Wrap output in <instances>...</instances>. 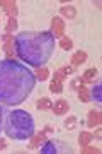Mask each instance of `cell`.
I'll list each match as a JSON object with an SVG mask.
<instances>
[{
  "label": "cell",
  "mask_w": 102,
  "mask_h": 154,
  "mask_svg": "<svg viewBox=\"0 0 102 154\" xmlns=\"http://www.w3.org/2000/svg\"><path fill=\"white\" fill-rule=\"evenodd\" d=\"M101 132H102L101 128H97V132H95V135H97V139H101V137H102V134H101Z\"/></svg>",
  "instance_id": "4316f807"
},
{
  "label": "cell",
  "mask_w": 102,
  "mask_h": 154,
  "mask_svg": "<svg viewBox=\"0 0 102 154\" xmlns=\"http://www.w3.org/2000/svg\"><path fill=\"white\" fill-rule=\"evenodd\" d=\"M60 46H61L63 50H71L73 43H71L70 38H61V41H60Z\"/></svg>",
  "instance_id": "7402d4cb"
},
{
  "label": "cell",
  "mask_w": 102,
  "mask_h": 154,
  "mask_svg": "<svg viewBox=\"0 0 102 154\" xmlns=\"http://www.w3.org/2000/svg\"><path fill=\"white\" fill-rule=\"evenodd\" d=\"M49 33L53 34L54 38H63L65 34V22L61 17H54L53 21H51V31Z\"/></svg>",
  "instance_id": "5b68a950"
},
{
  "label": "cell",
  "mask_w": 102,
  "mask_h": 154,
  "mask_svg": "<svg viewBox=\"0 0 102 154\" xmlns=\"http://www.w3.org/2000/svg\"><path fill=\"white\" fill-rule=\"evenodd\" d=\"M36 84V75L14 58L0 60V103L21 105L29 98Z\"/></svg>",
  "instance_id": "6da1fadb"
},
{
  "label": "cell",
  "mask_w": 102,
  "mask_h": 154,
  "mask_svg": "<svg viewBox=\"0 0 102 154\" xmlns=\"http://www.w3.org/2000/svg\"><path fill=\"white\" fill-rule=\"evenodd\" d=\"M2 116H4V110L0 108V130L4 128V118H2Z\"/></svg>",
  "instance_id": "d4e9b609"
},
{
  "label": "cell",
  "mask_w": 102,
  "mask_h": 154,
  "mask_svg": "<svg viewBox=\"0 0 102 154\" xmlns=\"http://www.w3.org/2000/svg\"><path fill=\"white\" fill-rule=\"evenodd\" d=\"M0 7L9 14V17H16L19 9H17V4L12 2V0H0Z\"/></svg>",
  "instance_id": "8992f818"
},
{
  "label": "cell",
  "mask_w": 102,
  "mask_h": 154,
  "mask_svg": "<svg viewBox=\"0 0 102 154\" xmlns=\"http://www.w3.org/2000/svg\"><path fill=\"white\" fill-rule=\"evenodd\" d=\"M16 53L32 67H44L54 50V36L49 31H24L16 36Z\"/></svg>",
  "instance_id": "7a4b0ae2"
},
{
  "label": "cell",
  "mask_w": 102,
  "mask_h": 154,
  "mask_svg": "<svg viewBox=\"0 0 102 154\" xmlns=\"http://www.w3.org/2000/svg\"><path fill=\"white\" fill-rule=\"evenodd\" d=\"M89 93H90V99H94L95 103H101V101H102V84L97 82L95 86L89 91Z\"/></svg>",
  "instance_id": "8fae6325"
},
{
  "label": "cell",
  "mask_w": 102,
  "mask_h": 154,
  "mask_svg": "<svg viewBox=\"0 0 102 154\" xmlns=\"http://www.w3.org/2000/svg\"><path fill=\"white\" fill-rule=\"evenodd\" d=\"M14 36L10 34H5L4 36V48H5V53H7V58H12L14 57Z\"/></svg>",
  "instance_id": "9c48e42d"
},
{
  "label": "cell",
  "mask_w": 102,
  "mask_h": 154,
  "mask_svg": "<svg viewBox=\"0 0 102 154\" xmlns=\"http://www.w3.org/2000/svg\"><path fill=\"white\" fill-rule=\"evenodd\" d=\"M80 86H83V81H82V77H77V79H73V82H71V88H73V89H78Z\"/></svg>",
  "instance_id": "603a6c76"
},
{
  "label": "cell",
  "mask_w": 102,
  "mask_h": 154,
  "mask_svg": "<svg viewBox=\"0 0 102 154\" xmlns=\"http://www.w3.org/2000/svg\"><path fill=\"white\" fill-rule=\"evenodd\" d=\"M82 152H83V154H87V152H99V149H97V147H89V146H83V147H82Z\"/></svg>",
  "instance_id": "cb8c5ba5"
},
{
  "label": "cell",
  "mask_w": 102,
  "mask_h": 154,
  "mask_svg": "<svg viewBox=\"0 0 102 154\" xmlns=\"http://www.w3.org/2000/svg\"><path fill=\"white\" fill-rule=\"evenodd\" d=\"M77 125V116H70V118H66L65 120V127L68 128V130H73Z\"/></svg>",
  "instance_id": "44dd1931"
},
{
  "label": "cell",
  "mask_w": 102,
  "mask_h": 154,
  "mask_svg": "<svg viewBox=\"0 0 102 154\" xmlns=\"http://www.w3.org/2000/svg\"><path fill=\"white\" fill-rule=\"evenodd\" d=\"M51 105H53V103H51L49 98H41L38 103H36V108H38V110H51Z\"/></svg>",
  "instance_id": "5bb4252c"
},
{
  "label": "cell",
  "mask_w": 102,
  "mask_h": 154,
  "mask_svg": "<svg viewBox=\"0 0 102 154\" xmlns=\"http://www.w3.org/2000/svg\"><path fill=\"white\" fill-rule=\"evenodd\" d=\"M61 14H63L65 17H68V19H73V17L77 16V11L71 5H66V7H61Z\"/></svg>",
  "instance_id": "e0dca14e"
},
{
  "label": "cell",
  "mask_w": 102,
  "mask_h": 154,
  "mask_svg": "<svg viewBox=\"0 0 102 154\" xmlns=\"http://www.w3.org/2000/svg\"><path fill=\"white\" fill-rule=\"evenodd\" d=\"M4 132L9 139L14 140H27L32 137L34 130V118L26 110H12L5 115L4 120Z\"/></svg>",
  "instance_id": "3957f363"
},
{
  "label": "cell",
  "mask_w": 102,
  "mask_h": 154,
  "mask_svg": "<svg viewBox=\"0 0 102 154\" xmlns=\"http://www.w3.org/2000/svg\"><path fill=\"white\" fill-rule=\"evenodd\" d=\"M95 75H97V69H89V70H85V74L82 75V81H83V82H92Z\"/></svg>",
  "instance_id": "2e32d148"
},
{
  "label": "cell",
  "mask_w": 102,
  "mask_h": 154,
  "mask_svg": "<svg viewBox=\"0 0 102 154\" xmlns=\"http://www.w3.org/2000/svg\"><path fill=\"white\" fill-rule=\"evenodd\" d=\"M85 60H87V53H85V51H77V53H73V57H71V65L78 67L80 63H83Z\"/></svg>",
  "instance_id": "7c38bea8"
},
{
  "label": "cell",
  "mask_w": 102,
  "mask_h": 154,
  "mask_svg": "<svg viewBox=\"0 0 102 154\" xmlns=\"http://www.w3.org/2000/svg\"><path fill=\"white\" fill-rule=\"evenodd\" d=\"M48 75H49V72H48L46 67H39L38 72H36V79H38V81H46Z\"/></svg>",
  "instance_id": "d6986e66"
},
{
  "label": "cell",
  "mask_w": 102,
  "mask_h": 154,
  "mask_svg": "<svg viewBox=\"0 0 102 154\" xmlns=\"http://www.w3.org/2000/svg\"><path fill=\"white\" fill-rule=\"evenodd\" d=\"M16 29H17V19H16V17H9V21H7V26H5L7 34H10L12 31H16Z\"/></svg>",
  "instance_id": "ac0fdd59"
},
{
  "label": "cell",
  "mask_w": 102,
  "mask_h": 154,
  "mask_svg": "<svg viewBox=\"0 0 102 154\" xmlns=\"http://www.w3.org/2000/svg\"><path fill=\"white\" fill-rule=\"evenodd\" d=\"M77 91H78V99L80 101H83V103H89L90 101V93H89V89L85 86H80Z\"/></svg>",
  "instance_id": "4fadbf2b"
},
{
  "label": "cell",
  "mask_w": 102,
  "mask_h": 154,
  "mask_svg": "<svg viewBox=\"0 0 102 154\" xmlns=\"http://www.w3.org/2000/svg\"><path fill=\"white\" fill-rule=\"evenodd\" d=\"M70 105H68V101H65V99H58L56 103L51 105V110H53L54 115H65L66 111H68Z\"/></svg>",
  "instance_id": "52a82bcc"
},
{
  "label": "cell",
  "mask_w": 102,
  "mask_h": 154,
  "mask_svg": "<svg viewBox=\"0 0 102 154\" xmlns=\"http://www.w3.org/2000/svg\"><path fill=\"white\" fill-rule=\"evenodd\" d=\"M44 135H46V130L34 132V134H32V137H31V142H29V146H27V147H29V149H36L39 144L44 142Z\"/></svg>",
  "instance_id": "ba28073f"
},
{
  "label": "cell",
  "mask_w": 102,
  "mask_h": 154,
  "mask_svg": "<svg viewBox=\"0 0 102 154\" xmlns=\"http://www.w3.org/2000/svg\"><path fill=\"white\" fill-rule=\"evenodd\" d=\"M87 125L94 128L95 125H101V111L99 110H92L89 111V120H87Z\"/></svg>",
  "instance_id": "30bf717a"
},
{
  "label": "cell",
  "mask_w": 102,
  "mask_h": 154,
  "mask_svg": "<svg viewBox=\"0 0 102 154\" xmlns=\"http://www.w3.org/2000/svg\"><path fill=\"white\" fill-rule=\"evenodd\" d=\"M70 152V149L68 147H60V142H56V140H46V142H43V147H41V152L43 154H56V152Z\"/></svg>",
  "instance_id": "277c9868"
},
{
  "label": "cell",
  "mask_w": 102,
  "mask_h": 154,
  "mask_svg": "<svg viewBox=\"0 0 102 154\" xmlns=\"http://www.w3.org/2000/svg\"><path fill=\"white\" fill-rule=\"evenodd\" d=\"M49 91H51V93H61V91H63V82L53 81V82L49 84Z\"/></svg>",
  "instance_id": "ffe728a7"
},
{
  "label": "cell",
  "mask_w": 102,
  "mask_h": 154,
  "mask_svg": "<svg viewBox=\"0 0 102 154\" xmlns=\"http://www.w3.org/2000/svg\"><path fill=\"white\" fill-rule=\"evenodd\" d=\"M90 140H92V134H89V132H82L80 135H78V144H80L82 147H83V146H89Z\"/></svg>",
  "instance_id": "9a60e30c"
},
{
  "label": "cell",
  "mask_w": 102,
  "mask_h": 154,
  "mask_svg": "<svg viewBox=\"0 0 102 154\" xmlns=\"http://www.w3.org/2000/svg\"><path fill=\"white\" fill-rule=\"evenodd\" d=\"M7 147V144H5V140H4V139L0 137V151H4V149Z\"/></svg>",
  "instance_id": "484cf974"
}]
</instances>
